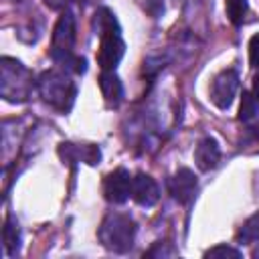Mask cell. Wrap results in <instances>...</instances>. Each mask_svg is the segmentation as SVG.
Returning <instances> with one entry per match:
<instances>
[{
	"label": "cell",
	"mask_w": 259,
	"mask_h": 259,
	"mask_svg": "<svg viewBox=\"0 0 259 259\" xmlns=\"http://www.w3.org/2000/svg\"><path fill=\"white\" fill-rule=\"evenodd\" d=\"M93 30L99 36L97 47V65L101 71H115L119 61L125 55V40L121 36V26L115 14L107 6H99L93 14Z\"/></svg>",
	"instance_id": "cell-1"
},
{
	"label": "cell",
	"mask_w": 259,
	"mask_h": 259,
	"mask_svg": "<svg viewBox=\"0 0 259 259\" xmlns=\"http://www.w3.org/2000/svg\"><path fill=\"white\" fill-rule=\"evenodd\" d=\"M75 38H77V24H75V14L71 8L61 10L53 36H51V59L55 61L57 67L73 73V75H83L87 71V63L83 57L75 53Z\"/></svg>",
	"instance_id": "cell-2"
},
{
	"label": "cell",
	"mask_w": 259,
	"mask_h": 259,
	"mask_svg": "<svg viewBox=\"0 0 259 259\" xmlns=\"http://www.w3.org/2000/svg\"><path fill=\"white\" fill-rule=\"evenodd\" d=\"M36 91L47 105H51L53 109H57L59 113L65 115L75 105L77 83L73 81V73H69L61 67H53L38 75Z\"/></svg>",
	"instance_id": "cell-3"
},
{
	"label": "cell",
	"mask_w": 259,
	"mask_h": 259,
	"mask_svg": "<svg viewBox=\"0 0 259 259\" xmlns=\"http://www.w3.org/2000/svg\"><path fill=\"white\" fill-rule=\"evenodd\" d=\"M36 89V79L28 67L12 57L0 59V97L8 103H24Z\"/></svg>",
	"instance_id": "cell-4"
},
{
	"label": "cell",
	"mask_w": 259,
	"mask_h": 259,
	"mask_svg": "<svg viewBox=\"0 0 259 259\" xmlns=\"http://www.w3.org/2000/svg\"><path fill=\"white\" fill-rule=\"evenodd\" d=\"M136 233H138V225L136 221L127 214V212H119V210H111L103 217L99 229H97V237L99 243L111 251V253H127L134 247L136 241Z\"/></svg>",
	"instance_id": "cell-5"
},
{
	"label": "cell",
	"mask_w": 259,
	"mask_h": 259,
	"mask_svg": "<svg viewBox=\"0 0 259 259\" xmlns=\"http://www.w3.org/2000/svg\"><path fill=\"white\" fill-rule=\"evenodd\" d=\"M239 91V73L235 69H223L210 83V101L219 109H229Z\"/></svg>",
	"instance_id": "cell-6"
},
{
	"label": "cell",
	"mask_w": 259,
	"mask_h": 259,
	"mask_svg": "<svg viewBox=\"0 0 259 259\" xmlns=\"http://www.w3.org/2000/svg\"><path fill=\"white\" fill-rule=\"evenodd\" d=\"M134 176L125 168H115L103 178V196L111 204H123L132 196Z\"/></svg>",
	"instance_id": "cell-7"
},
{
	"label": "cell",
	"mask_w": 259,
	"mask_h": 259,
	"mask_svg": "<svg viewBox=\"0 0 259 259\" xmlns=\"http://www.w3.org/2000/svg\"><path fill=\"white\" fill-rule=\"evenodd\" d=\"M196 188H198V178L190 168H178L168 178V192L180 204H188L194 198Z\"/></svg>",
	"instance_id": "cell-8"
},
{
	"label": "cell",
	"mask_w": 259,
	"mask_h": 259,
	"mask_svg": "<svg viewBox=\"0 0 259 259\" xmlns=\"http://www.w3.org/2000/svg\"><path fill=\"white\" fill-rule=\"evenodd\" d=\"M59 156L65 164H77L85 162L89 166L99 164L101 160V150L95 144H75V142H63L59 146Z\"/></svg>",
	"instance_id": "cell-9"
},
{
	"label": "cell",
	"mask_w": 259,
	"mask_h": 259,
	"mask_svg": "<svg viewBox=\"0 0 259 259\" xmlns=\"http://www.w3.org/2000/svg\"><path fill=\"white\" fill-rule=\"evenodd\" d=\"M132 198L140 204V206H154L160 198V188H158V182L146 174V172H138L134 174V180H132Z\"/></svg>",
	"instance_id": "cell-10"
},
{
	"label": "cell",
	"mask_w": 259,
	"mask_h": 259,
	"mask_svg": "<svg viewBox=\"0 0 259 259\" xmlns=\"http://www.w3.org/2000/svg\"><path fill=\"white\" fill-rule=\"evenodd\" d=\"M194 162H196V168L202 170V172H210L219 166L221 162V148H219V142L210 136L202 138L196 148H194Z\"/></svg>",
	"instance_id": "cell-11"
},
{
	"label": "cell",
	"mask_w": 259,
	"mask_h": 259,
	"mask_svg": "<svg viewBox=\"0 0 259 259\" xmlns=\"http://www.w3.org/2000/svg\"><path fill=\"white\" fill-rule=\"evenodd\" d=\"M99 89L107 103V107H117L123 101V83L115 75V71H101L99 75Z\"/></svg>",
	"instance_id": "cell-12"
},
{
	"label": "cell",
	"mask_w": 259,
	"mask_h": 259,
	"mask_svg": "<svg viewBox=\"0 0 259 259\" xmlns=\"http://www.w3.org/2000/svg\"><path fill=\"white\" fill-rule=\"evenodd\" d=\"M2 241H4V251H6L8 257L18 253V249H20V231H18V225L14 223L12 217H6V223H4V229H2Z\"/></svg>",
	"instance_id": "cell-13"
},
{
	"label": "cell",
	"mask_w": 259,
	"mask_h": 259,
	"mask_svg": "<svg viewBox=\"0 0 259 259\" xmlns=\"http://www.w3.org/2000/svg\"><path fill=\"white\" fill-rule=\"evenodd\" d=\"M237 241H239V245H255V243H259V210L243 223V227L237 233Z\"/></svg>",
	"instance_id": "cell-14"
},
{
	"label": "cell",
	"mask_w": 259,
	"mask_h": 259,
	"mask_svg": "<svg viewBox=\"0 0 259 259\" xmlns=\"http://www.w3.org/2000/svg\"><path fill=\"white\" fill-rule=\"evenodd\" d=\"M225 12L231 24L241 26L249 12V0H225Z\"/></svg>",
	"instance_id": "cell-15"
},
{
	"label": "cell",
	"mask_w": 259,
	"mask_h": 259,
	"mask_svg": "<svg viewBox=\"0 0 259 259\" xmlns=\"http://www.w3.org/2000/svg\"><path fill=\"white\" fill-rule=\"evenodd\" d=\"M168 61H170V57L164 53H154V55H148L146 59H144V75L148 77V79H156L158 77V73L168 65Z\"/></svg>",
	"instance_id": "cell-16"
},
{
	"label": "cell",
	"mask_w": 259,
	"mask_h": 259,
	"mask_svg": "<svg viewBox=\"0 0 259 259\" xmlns=\"http://www.w3.org/2000/svg\"><path fill=\"white\" fill-rule=\"evenodd\" d=\"M257 111H259V101L255 99V95L249 93V91H243L241 107H239V119L241 121H251V119H255Z\"/></svg>",
	"instance_id": "cell-17"
},
{
	"label": "cell",
	"mask_w": 259,
	"mask_h": 259,
	"mask_svg": "<svg viewBox=\"0 0 259 259\" xmlns=\"http://www.w3.org/2000/svg\"><path fill=\"white\" fill-rule=\"evenodd\" d=\"M174 255H178V251L168 241H158L150 251L144 253V257H174Z\"/></svg>",
	"instance_id": "cell-18"
},
{
	"label": "cell",
	"mask_w": 259,
	"mask_h": 259,
	"mask_svg": "<svg viewBox=\"0 0 259 259\" xmlns=\"http://www.w3.org/2000/svg\"><path fill=\"white\" fill-rule=\"evenodd\" d=\"M243 253L239 251V249H235V247H231V245H225V243H221V245H214V247H210L206 253H204V257H235V259H239Z\"/></svg>",
	"instance_id": "cell-19"
},
{
	"label": "cell",
	"mask_w": 259,
	"mask_h": 259,
	"mask_svg": "<svg viewBox=\"0 0 259 259\" xmlns=\"http://www.w3.org/2000/svg\"><path fill=\"white\" fill-rule=\"evenodd\" d=\"M249 61L255 69H259V32L253 34L249 40Z\"/></svg>",
	"instance_id": "cell-20"
},
{
	"label": "cell",
	"mask_w": 259,
	"mask_h": 259,
	"mask_svg": "<svg viewBox=\"0 0 259 259\" xmlns=\"http://www.w3.org/2000/svg\"><path fill=\"white\" fill-rule=\"evenodd\" d=\"M146 10L152 14V18H158L164 12V2L162 0H148L146 2Z\"/></svg>",
	"instance_id": "cell-21"
},
{
	"label": "cell",
	"mask_w": 259,
	"mask_h": 259,
	"mask_svg": "<svg viewBox=\"0 0 259 259\" xmlns=\"http://www.w3.org/2000/svg\"><path fill=\"white\" fill-rule=\"evenodd\" d=\"M79 0H45V4L53 10H65V8H71V4H75Z\"/></svg>",
	"instance_id": "cell-22"
},
{
	"label": "cell",
	"mask_w": 259,
	"mask_h": 259,
	"mask_svg": "<svg viewBox=\"0 0 259 259\" xmlns=\"http://www.w3.org/2000/svg\"><path fill=\"white\" fill-rule=\"evenodd\" d=\"M251 93L255 95V99L259 101V73L253 77V89H251Z\"/></svg>",
	"instance_id": "cell-23"
},
{
	"label": "cell",
	"mask_w": 259,
	"mask_h": 259,
	"mask_svg": "<svg viewBox=\"0 0 259 259\" xmlns=\"http://www.w3.org/2000/svg\"><path fill=\"white\" fill-rule=\"evenodd\" d=\"M253 257H259V243H257V247L253 249Z\"/></svg>",
	"instance_id": "cell-24"
}]
</instances>
